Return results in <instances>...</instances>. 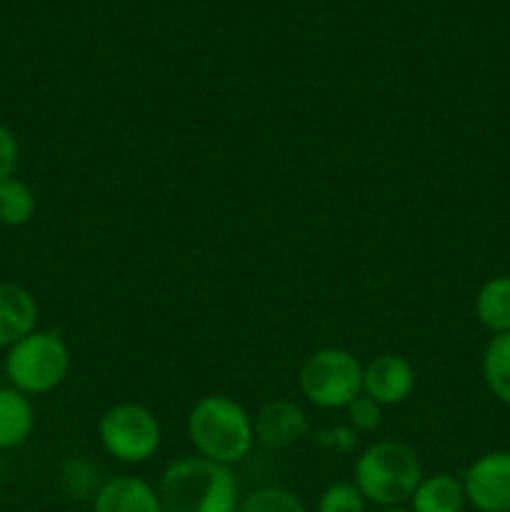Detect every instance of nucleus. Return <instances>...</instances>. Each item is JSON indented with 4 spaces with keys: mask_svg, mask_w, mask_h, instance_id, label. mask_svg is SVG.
Returning <instances> with one entry per match:
<instances>
[{
    "mask_svg": "<svg viewBox=\"0 0 510 512\" xmlns=\"http://www.w3.org/2000/svg\"><path fill=\"white\" fill-rule=\"evenodd\" d=\"M38 210L33 188L18 178H8L0 183V225L5 228H23L33 220Z\"/></svg>",
    "mask_w": 510,
    "mask_h": 512,
    "instance_id": "nucleus-16",
    "label": "nucleus"
},
{
    "mask_svg": "<svg viewBox=\"0 0 510 512\" xmlns=\"http://www.w3.org/2000/svg\"><path fill=\"white\" fill-rule=\"evenodd\" d=\"M98 438L105 453L118 463L143 465L163 445V428L145 405L118 403L100 415Z\"/></svg>",
    "mask_w": 510,
    "mask_h": 512,
    "instance_id": "nucleus-6",
    "label": "nucleus"
},
{
    "mask_svg": "<svg viewBox=\"0 0 510 512\" xmlns=\"http://www.w3.org/2000/svg\"><path fill=\"white\" fill-rule=\"evenodd\" d=\"M38 300L15 283H0V348H13L18 340L38 330Z\"/></svg>",
    "mask_w": 510,
    "mask_h": 512,
    "instance_id": "nucleus-11",
    "label": "nucleus"
},
{
    "mask_svg": "<svg viewBox=\"0 0 510 512\" xmlns=\"http://www.w3.org/2000/svg\"><path fill=\"white\" fill-rule=\"evenodd\" d=\"M0 475H3V465H0Z\"/></svg>",
    "mask_w": 510,
    "mask_h": 512,
    "instance_id": "nucleus-24",
    "label": "nucleus"
},
{
    "mask_svg": "<svg viewBox=\"0 0 510 512\" xmlns=\"http://www.w3.org/2000/svg\"><path fill=\"white\" fill-rule=\"evenodd\" d=\"M315 443H318L320 448L335 450V453H348V450H353L355 443H358V435H355L348 425H338V428L315 433Z\"/></svg>",
    "mask_w": 510,
    "mask_h": 512,
    "instance_id": "nucleus-22",
    "label": "nucleus"
},
{
    "mask_svg": "<svg viewBox=\"0 0 510 512\" xmlns=\"http://www.w3.org/2000/svg\"><path fill=\"white\" fill-rule=\"evenodd\" d=\"M315 512H365V498L355 483H333L320 493Z\"/></svg>",
    "mask_w": 510,
    "mask_h": 512,
    "instance_id": "nucleus-18",
    "label": "nucleus"
},
{
    "mask_svg": "<svg viewBox=\"0 0 510 512\" xmlns=\"http://www.w3.org/2000/svg\"><path fill=\"white\" fill-rule=\"evenodd\" d=\"M63 483L65 488L70 490L73 495H90L98 493V488L103 483H98V470L83 458H70L63 468Z\"/></svg>",
    "mask_w": 510,
    "mask_h": 512,
    "instance_id": "nucleus-20",
    "label": "nucleus"
},
{
    "mask_svg": "<svg viewBox=\"0 0 510 512\" xmlns=\"http://www.w3.org/2000/svg\"><path fill=\"white\" fill-rule=\"evenodd\" d=\"M468 505L478 512H510V450H490L463 473Z\"/></svg>",
    "mask_w": 510,
    "mask_h": 512,
    "instance_id": "nucleus-7",
    "label": "nucleus"
},
{
    "mask_svg": "<svg viewBox=\"0 0 510 512\" xmlns=\"http://www.w3.org/2000/svg\"><path fill=\"white\" fill-rule=\"evenodd\" d=\"M483 380L493 398L510 408V333L493 335L485 345Z\"/></svg>",
    "mask_w": 510,
    "mask_h": 512,
    "instance_id": "nucleus-15",
    "label": "nucleus"
},
{
    "mask_svg": "<svg viewBox=\"0 0 510 512\" xmlns=\"http://www.w3.org/2000/svg\"><path fill=\"white\" fill-rule=\"evenodd\" d=\"M35 410L28 395L15 388H0V450H13L30 438Z\"/></svg>",
    "mask_w": 510,
    "mask_h": 512,
    "instance_id": "nucleus-13",
    "label": "nucleus"
},
{
    "mask_svg": "<svg viewBox=\"0 0 510 512\" xmlns=\"http://www.w3.org/2000/svg\"><path fill=\"white\" fill-rule=\"evenodd\" d=\"M298 388L320 410H345L363 395V363L345 348H320L305 358Z\"/></svg>",
    "mask_w": 510,
    "mask_h": 512,
    "instance_id": "nucleus-5",
    "label": "nucleus"
},
{
    "mask_svg": "<svg viewBox=\"0 0 510 512\" xmlns=\"http://www.w3.org/2000/svg\"><path fill=\"white\" fill-rule=\"evenodd\" d=\"M70 370V350L55 330H33L8 348L5 375L23 395H45L63 385Z\"/></svg>",
    "mask_w": 510,
    "mask_h": 512,
    "instance_id": "nucleus-4",
    "label": "nucleus"
},
{
    "mask_svg": "<svg viewBox=\"0 0 510 512\" xmlns=\"http://www.w3.org/2000/svg\"><path fill=\"white\" fill-rule=\"evenodd\" d=\"M383 423V405L375 403L368 395H358L353 403L345 408V425L355 435H370Z\"/></svg>",
    "mask_w": 510,
    "mask_h": 512,
    "instance_id": "nucleus-19",
    "label": "nucleus"
},
{
    "mask_svg": "<svg viewBox=\"0 0 510 512\" xmlns=\"http://www.w3.org/2000/svg\"><path fill=\"white\" fill-rule=\"evenodd\" d=\"M188 440L200 458L230 468L253 450V418L228 395H203L188 413Z\"/></svg>",
    "mask_w": 510,
    "mask_h": 512,
    "instance_id": "nucleus-2",
    "label": "nucleus"
},
{
    "mask_svg": "<svg viewBox=\"0 0 510 512\" xmlns=\"http://www.w3.org/2000/svg\"><path fill=\"white\" fill-rule=\"evenodd\" d=\"M163 512H235L240 485L228 465L205 458H178L158 480Z\"/></svg>",
    "mask_w": 510,
    "mask_h": 512,
    "instance_id": "nucleus-1",
    "label": "nucleus"
},
{
    "mask_svg": "<svg viewBox=\"0 0 510 512\" xmlns=\"http://www.w3.org/2000/svg\"><path fill=\"white\" fill-rule=\"evenodd\" d=\"M468 505L463 480L450 473L423 475L410 498L413 512H463Z\"/></svg>",
    "mask_w": 510,
    "mask_h": 512,
    "instance_id": "nucleus-12",
    "label": "nucleus"
},
{
    "mask_svg": "<svg viewBox=\"0 0 510 512\" xmlns=\"http://www.w3.org/2000/svg\"><path fill=\"white\" fill-rule=\"evenodd\" d=\"M235 512H308V508L293 490L283 488V485H265V488L240 498Z\"/></svg>",
    "mask_w": 510,
    "mask_h": 512,
    "instance_id": "nucleus-17",
    "label": "nucleus"
},
{
    "mask_svg": "<svg viewBox=\"0 0 510 512\" xmlns=\"http://www.w3.org/2000/svg\"><path fill=\"white\" fill-rule=\"evenodd\" d=\"M475 318L493 335L510 333V275H495L475 295Z\"/></svg>",
    "mask_w": 510,
    "mask_h": 512,
    "instance_id": "nucleus-14",
    "label": "nucleus"
},
{
    "mask_svg": "<svg viewBox=\"0 0 510 512\" xmlns=\"http://www.w3.org/2000/svg\"><path fill=\"white\" fill-rule=\"evenodd\" d=\"M415 390V368L408 358L395 353H383L363 365V395L373 398L375 403L390 408L400 405L413 395Z\"/></svg>",
    "mask_w": 510,
    "mask_h": 512,
    "instance_id": "nucleus-8",
    "label": "nucleus"
},
{
    "mask_svg": "<svg viewBox=\"0 0 510 512\" xmlns=\"http://www.w3.org/2000/svg\"><path fill=\"white\" fill-rule=\"evenodd\" d=\"M378 512H413V510H410V508H383Z\"/></svg>",
    "mask_w": 510,
    "mask_h": 512,
    "instance_id": "nucleus-23",
    "label": "nucleus"
},
{
    "mask_svg": "<svg viewBox=\"0 0 510 512\" xmlns=\"http://www.w3.org/2000/svg\"><path fill=\"white\" fill-rule=\"evenodd\" d=\"M93 512H163L158 490L135 475L105 480L93 498Z\"/></svg>",
    "mask_w": 510,
    "mask_h": 512,
    "instance_id": "nucleus-10",
    "label": "nucleus"
},
{
    "mask_svg": "<svg viewBox=\"0 0 510 512\" xmlns=\"http://www.w3.org/2000/svg\"><path fill=\"white\" fill-rule=\"evenodd\" d=\"M20 145L18 138L10 128L0 123V183L8 178H15V168H18Z\"/></svg>",
    "mask_w": 510,
    "mask_h": 512,
    "instance_id": "nucleus-21",
    "label": "nucleus"
},
{
    "mask_svg": "<svg viewBox=\"0 0 510 512\" xmlns=\"http://www.w3.org/2000/svg\"><path fill=\"white\" fill-rule=\"evenodd\" d=\"M255 443L268 450H283L310 433V420L295 400H270L253 418Z\"/></svg>",
    "mask_w": 510,
    "mask_h": 512,
    "instance_id": "nucleus-9",
    "label": "nucleus"
},
{
    "mask_svg": "<svg viewBox=\"0 0 510 512\" xmlns=\"http://www.w3.org/2000/svg\"><path fill=\"white\" fill-rule=\"evenodd\" d=\"M423 480V463L408 443L378 440L358 455L353 483L365 503L383 508H403Z\"/></svg>",
    "mask_w": 510,
    "mask_h": 512,
    "instance_id": "nucleus-3",
    "label": "nucleus"
}]
</instances>
